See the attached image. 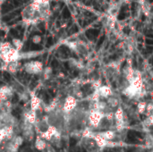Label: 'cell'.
<instances>
[{
    "mask_svg": "<svg viewBox=\"0 0 153 152\" xmlns=\"http://www.w3.org/2000/svg\"><path fill=\"white\" fill-rule=\"evenodd\" d=\"M25 117H26L27 122H28L30 125H33V124H35L36 119H37V117H36V111H33V110L29 111V112L26 114Z\"/></svg>",
    "mask_w": 153,
    "mask_h": 152,
    "instance_id": "cell-9",
    "label": "cell"
},
{
    "mask_svg": "<svg viewBox=\"0 0 153 152\" xmlns=\"http://www.w3.org/2000/svg\"><path fill=\"white\" fill-rule=\"evenodd\" d=\"M100 86H101V82H100V81H96V82L93 83V87H94L96 90H98Z\"/></svg>",
    "mask_w": 153,
    "mask_h": 152,
    "instance_id": "cell-25",
    "label": "cell"
},
{
    "mask_svg": "<svg viewBox=\"0 0 153 152\" xmlns=\"http://www.w3.org/2000/svg\"><path fill=\"white\" fill-rule=\"evenodd\" d=\"M100 92H99V90H96V91L92 94V96H91V100L93 101V102H95V101H99L100 100Z\"/></svg>",
    "mask_w": 153,
    "mask_h": 152,
    "instance_id": "cell-18",
    "label": "cell"
},
{
    "mask_svg": "<svg viewBox=\"0 0 153 152\" xmlns=\"http://www.w3.org/2000/svg\"><path fill=\"white\" fill-rule=\"evenodd\" d=\"M145 125H146V126H152L153 124V116L152 115H150V116H148V117H147V119L145 120Z\"/></svg>",
    "mask_w": 153,
    "mask_h": 152,
    "instance_id": "cell-19",
    "label": "cell"
},
{
    "mask_svg": "<svg viewBox=\"0 0 153 152\" xmlns=\"http://www.w3.org/2000/svg\"><path fill=\"white\" fill-rule=\"evenodd\" d=\"M25 71L31 74L39 73L43 71V65L39 61H31L25 65Z\"/></svg>",
    "mask_w": 153,
    "mask_h": 152,
    "instance_id": "cell-3",
    "label": "cell"
},
{
    "mask_svg": "<svg viewBox=\"0 0 153 152\" xmlns=\"http://www.w3.org/2000/svg\"><path fill=\"white\" fill-rule=\"evenodd\" d=\"M141 90H138L136 88H134L132 84H130L126 90H125V94L129 97V98H134L136 95H139Z\"/></svg>",
    "mask_w": 153,
    "mask_h": 152,
    "instance_id": "cell-5",
    "label": "cell"
},
{
    "mask_svg": "<svg viewBox=\"0 0 153 152\" xmlns=\"http://www.w3.org/2000/svg\"><path fill=\"white\" fill-rule=\"evenodd\" d=\"M144 1H145V0H139V2H140L141 4H143V3H144Z\"/></svg>",
    "mask_w": 153,
    "mask_h": 152,
    "instance_id": "cell-26",
    "label": "cell"
},
{
    "mask_svg": "<svg viewBox=\"0 0 153 152\" xmlns=\"http://www.w3.org/2000/svg\"><path fill=\"white\" fill-rule=\"evenodd\" d=\"M104 118V114L100 110H92L89 116L90 125L93 127H98Z\"/></svg>",
    "mask_w": 153,
    "mask_h": 152,
    "instance_id": "cell-2",
    "label": "cell"
},
{
    "mask_svg": "<svg viewBox=\"0 0 153 152\" xmlns=\"http://www.w3.org/2000/svg\"><path fill=\"white\" fill-rule=\"evenodd\" d=\"M5 139V133L3 128H0V143L2 142V141Z\"/></svg>",
    "mask_w": 153,
    "mask_h": 152,
    "instance_id": "cell-24",
    "label": "cell"
},
{
    "mask_svg": "<svg viewBox=\"0 0 153 152\" xmlns=\"http://www.w3.org/2000/svg\"><path fill=\"white\" fill-rule=\"evenodd\" d=\"M99 92H100V97H104V98H108L109 96L112 95V90L110 89V87L108 86H100L99 89H98Z\"/></svg>",
    "mask_w": 153,
    "mask_h": 152,
    "instance_id": "cell-7",
    "label": "cell"
},
{
    "mask_svg": "<svg viewBox=\"0 0 153 152\" xmlns=\"http://www.w3.org/2000/svg\"><path fill=\"white\" fill-rule=\"evenodd\" d=\"M18 148H19V147H17L13 142H10V143H9V144L7 145V147H6V152H17Z\"/></svg>",
    "mask_w": 153,
    "mask_h": 152,
    "instance_id": "cell-16",
    "label": "cell"
},
{
    "mask_svg": "<svg viewBox=\"0 0 153 152\" xmlns=\"http://www.w3.org/2000/svg\"><path fill=\"white\" fill-rule=\"evenodd\" d=\"M108 104H109V106H111L112 108H115V107H117L118 101H117V99H110L108 100Z\"/></svg>",
    "mask_w": 153,
    "mask_h": 152,
    "instance_id": "cell-20",
    "label": "cell"
},
{
    "mask_svg": "<svg viewBox=\"0 0 153 152\" xmlns=\"http://www.w3.org/2000/svg\"><path fill=\"white\" fill-rule=\"evenodd\" d=\"M0 57L5 64H9L12 62H16L19 58V51L14 47H10L6 52L0 54Z\"/></svg>",
    "mask_w": 153,
    "mask_h": 152,
    "instance_id": "cell-1",
    "label": "cell"
},
{
    "mask_svg": "<svg viewBox=\"0 0 153 152\" xmlns=\"http://www.w3.org/2000/svg\"><path fill=\"white\" fill-rule=\"evenodd\" d=\"M77 105V100L73 96H69L65 99V101L64 103V107L63 109L65 113H70L71 111H73L75 107Z\"/></svg>",
    "mask_w": 153,
    "mask_h": 152,
    "instance_id": "cell-4",
    "label": "cell"
},
{
    "mask_svg": "<svg viewBox=\"0 0 153 152\" xmlns=\"http://www.w3.org/2000/svg\"><path fill=\"white\" fill-rule=\"evenodd\" d=\"M40 106V99L36 97V96H33L30 99V108H31V110L33 111H36Z\"/></svg>",
    "mask_w": 153,
    "mask_h": 152,
    "instance_id": "cell-12",
    "label": "cell"
},
{
    "mask_svg": "<svg viewBox=\"0 0 153 152\" xmlns=\"http://www.w3.org/2000/svg\"><path fill=\"white\" fill-rule=\"evenodd\" d=\"M11 142H13L17 147H20L22 144V142H23V139L21 136H15V137L11 139Z\"/></svg>",
    "mask_w": 153,
    "mask_h": 152,
    "instance_id": "cell-15",
    "label": "cell"
},
{
    "mask_svg": "<svg viewBox=\"0 0 153 152\" xmlns=\"http://www.w3.org/2000/svg\"><path fill=\"white\" fill-rule=\"evenodd\" d=\"M99 134L100 136H102L104 139H106L107 141H113L115 138H116V134H115V132L113 131H106V132H103V133H99Z\"/></svg>",
    "mask_w": 153,
    "mask_h": 152,
    "instance_id": "cell-10",
    "label": "cell"
},
{
    "mask_svg": "<svg viewBox=\"0 0 153 152\" xmlns=\"http://www.w3.org/2000/svg\"><path fill=\"white\" fill-rule=\"evenodd\" d=\"M40 41H41V37L39 36V35H35L32 38V42L35 43V44H39V43H40Z\"/></svg>",
    "mask_w": 153,
    "mask_h": 152,
    "instance_id": "cell-22",
    "label": "cell"
},
{
    "mask_svg": "<svg viewBox=\"0 0 153 152\" xmlns=\"http://www.w3.org/2000/svg\"><path fill=\"white\" fill-rule=\"evenodd\" d=\"M152 109H153L152 104H148V105H146V110H145V111H146V112H148V116L152 115Z\"/></svg>",
    "mask_w": 153,
    "mask_h": 152,
    "instance_id": "cell-23",
    "label": "cell"
},
{
    "mask_svg": "<svg viewBox=\"0 0 153 152\" xmlns=\"http://www.w3.org/2000/svg\"><path fill=\"white\" fill-rule=\"evenodd\" d=\"M146 105L147 104L144 101H142V102H140L138 104V112L140 114H143L145 112V110H146Z\"/></svg>",
    "mask_w": 153,
    "mask_h": 152,
    "instance_id": "cell-17",
    "label": "cell"
},
{
    "mask_svg": "<svg viewBox=\"0 0 153 152\" xmlns=\"http://www.w3.org/2000/svg\"><path fill=\"white\" fill-rule=\"evenodd\" d=\"M114 118L117 120V123L124 122V111L122 108H118L117 111L114 113Z\"/></svg>",
    "mask_w": 153,
    "mask_h": 152,
    "instance_id": "cell-8",
    "label": "cell"
},
{
    "mask_svg": "<svg viewBox=\"0 0 153 152\" xmlns=\"http://www.w3.org/2000/svg\"><path fill=\"white\" fill-rule=\"evenodd\" d=\"M13 46H14V48L17 49L18 51H20V50L22 48V47H23L22 41L20 40L19 39H13Z\"/></svg>",
    "mask_w": 153,
    "mask_h": 152,
    "instance_id": "cell-14",
    "label": "cell"
},
{
    "mask_svg": "<svg viewBox=\"0 0 153 152\" xmlns=\"http://www.w3.org/2000/svg\"><path fill=\"white\" fill-rule=\"evenodd\" d=\"M33 2L36 4H39L40 5H45L49 3V0H33Z\"/></svg>",
    "mask_w": 153,
    "mask_h": 152,
    "instance_id": "cell-21",
    "label": "cell"
},
{
    "mask_svg": "<svg viewBox=\"0 0 153 152\" xmlns=\"http://www.w3.org/2000/svg\"><path fill=\"white\" fill-rule=\"evenodd\" d=\"M131 84L134 88H136L138 90H143V79H142V75L134 76V78L131 82Z\"/></svg>",
    "mask_w": 153,
    "mask_h": 152,
    "instance_id": "cell-6",
    "label": "cell"
},
{
    "mask_svg": "<svg viewBox=\"0 0 153 152\" xmlns=\"http://www.w3.org/2000/svg\"><path fill=\"white\" fill-rule=\"evenodd\" d=\"M134 78V70L133 69V67L131 65H129L126 69V79L131 83V82L133 81Z\"/></svg>",
    "mask_w": 153,
    "mask_h": 152,
    "instance_id": "cell-13",
    "label": "cell"
},
{
    "mask_svg": "<svg viewBox=\"0 0 153 152\" xmlns=\"http://www.w3.org/2000/svg\"><path fill=\"white\" fill-rule=\"evenodd\" d=\"M46 146H47V144H46V142H45V141H44L43 139H41L40 137H38V138L36 139L35 147H36V149H37L38 151H44V150L46 149Z\"/></svg>",
    "mask_w": 153,
    "mask_h": 152,
    "instance_id": "cell-11",
    "label": "cell"
}]
</instances>
